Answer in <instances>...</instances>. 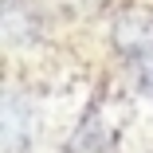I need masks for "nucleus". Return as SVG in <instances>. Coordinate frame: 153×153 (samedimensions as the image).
<instances>
[{
    "label": "nucleus",
    "instance_id": "f257e3e1",
    "mask_svg": "<svg viewBox=\"0 0 153 153\" xmlns=\"http://www.w3.org/2000/svg\"><path fill=\"white\" fill-rule=\"evenodd\" d=\"M114 51L122 55V63L130 67L134 82L141 90L153 86V16L145 12H122L110 27Z\"/></svg>",
    "mask_w": 153,
    "mask_h": 153
},
{
    "label": "nucleus",
    "instance_id": "f03ea898",
    "mask_svg": "<svg viewBox=\"0 0 153 153\" xmlns=\"http://www.w3.org/2000/svg\"><path fill=\"white\" fill-rule=\"evenodd\" d=\"M0 145L4 153H27L32 145V106L20 90H4V114H0Z\"/></svg>",
    "mask_w": 153,
    "mask_h": 153
},
{
    "label": "nucleus",
    "instance_id": "7ed1b4c3",
    "mask_svg": "<svg viewBox=\"0 0 153 153\" xmlns=\"http://www.w3.org/2000/svg\"><path fill=\"white\" fill-rule=\"evenodd\" d=\"M67 153H118V137H114V130L106 126V122L90 110L75 126V134L67 141Z\"/></svg>",
    "mask_w": 153,
    "mask_h": 153
},
{
    "label": "nucleus",
    "instance_id": "20e7f679",
    "mask_svg": "<svg viewBox=\"0 0 153 153\" xmlns=\"http://www.w3.org/2000/svg\"><path fill=\"white\" fill-rule=\"evenodd\" d=\"M43 32L39 16L24 4V0H4V39L8 47H32Z\"/></svg>",
    "mask_w": 153,
    "mask_h": 153
},
{
    "label": "nucleus",
    "instance_id": "39448f33",
    "mask_svg": "<svg viewBox=\"0 0 153 153\" xmlns=\"http://www.w3.org/2000/svg\"><path fill=\"white\" fill-rule=\"evenodd\" d=\"M145 94H149V98H153V86H149V90H145Z\"/></svg>",
    "mask_w": 153,
    "mask_h": 153
}]
</instances>
